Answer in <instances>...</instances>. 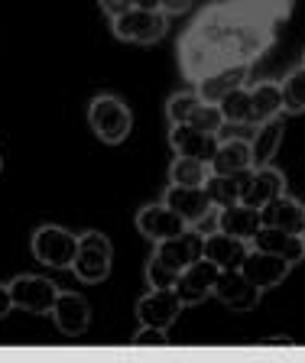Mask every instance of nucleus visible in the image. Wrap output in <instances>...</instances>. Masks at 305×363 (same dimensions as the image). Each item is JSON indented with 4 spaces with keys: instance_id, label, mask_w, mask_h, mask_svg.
I'll return each instance as SVG.
<instances>
[{
    "instance_id": "a878e982",
    "label": "nucleus",
    "mask_w": 305,
    "mask_h": 363,
    "mask_svg": "<svg viewBox=\"0 0 305 363\" xmlns=\"http://www.w3.org/2000/svg\"><path fill=\"white\" fill-rule=\"evenodd\" d=\"M218 111H221L224 127H253V107H250V91L234 88L231 94H224L218 101Z\"/></svg>"
},
{
    "instance_id": "5701e85b",
    "label": "nucleus",
    "mask_w": 305,
    "mask_h": 363,
    "mask_svg": "<svg viewBox=\"0 0 305 363\" xmlns=\"http://www.w3.org/2000/svg\"><path fill=\"white\" fill-rule=\"evenodd\" d=\"M250 247H253V250H263V253H273V257L289 259L292 266L305 259L302 237H299V234H289V230H279V227H267V224H263L257 234H253Z\"/></svg>"
},
{
    "instance_id": "aec40b11",
    "label": "nucleus",
    "mask_w": 305,
    "mask_h": 363,
    "mask_svg": "<svg viewBox=\"0 0 305 363\" xmlns=\"http://www.w3.org/2000/svg\"><path fill=\"white\" fill-rule=\"evenodd\" d=\"M282 136H286V113L270 117V121H263V123L253 127V136H250V162H253V169L270 166V162H273L276 152H279V146H282Z\"/></svg>"
},
{
    "instance_id": "9d476101",
    "label": "nucleus",
    "mask_w": 305,
    "mask_h": 363,
    "mask_svg": "<svg viewBox=\"0 0 305 363\" xmlns=\"http://www.w3.org/2000/svg\"><path fill=\"white\" fill-rule=\"evenodd\" d=\"M182 298L176 295V289H150L146 295H140L137 298V321L140 325H152V328H162V331H169V328L179 321V315H182Z\"/></svg>"
},
{
    "instance_id": "ddd939ff",
    "label": "nucleus",
    "mask_w": 305,
    "mask_h": 363,
    "mask_svg": "<svg viewBox=\"0 0 305 363\" xmlns=\"http://www.w3.org/2000/svg\"><path fill=\"white\" fill-rule=\"evenodd\" d=\"M218 266L211 263V259H195L192 266H185L182 272H179L176 279V295L182 298V305H201L205 298H211L214 292V279H218Z\"/></svg>"
},
{
    "instance_id": "4c0bfd02",
    "label": "nucleus",
    "mask_w": 305,
    "mask_h": 363,
    "mask_svg": "<svg viewBox=\"0 0 305 363\" xmlns=\"http://www.w3.org/2000/svg\"><path fill=\"white\" fill-rule=\"evenodd\" d=\"M299 65H305V49H302V62H299Z\"/></svg>"
},
{
    "instance_id": "cd10ccee",
    "label": "nucleus",
    "mask_w": 305,
    "mask_h": 363,
    "mask_svg": "<svg viewBox=\"0 0 305 363\" xmlns=\"http://www.w3.org/2000/svg\"><path fill=\"white\" fill-rule=\"evenodd\" d=\"M208 175H211V169H208V162H201V159H192V156H176L172 162H169V185H205Z\"/></svg>"
},
{
    "instance_id": "b1692460",
    "label": "nucleus",
    "mask_w": 305,
    "mask_h": 363,
    "mask_svg": "<svg viewBox=\"0 0 305 363\" xmlns=\"http://www.w3.org/2000/svg\"><path fill=\"white\" fill-rule=\"evenodd\" d=\"M214 220H218V230H224V234H231V237H240V240H247V243H250L253 234L263 227V220H260V208H247V204L218 208Z\"/></svg>"
},
{
    "instance_id": "412c9836",
    "label": "nucleus",
    "mask_w": 305,
    "mask_h": 363,
    "mask_svg": "<svg viewBox=\"0 0 305 363\" xmlns=\"http://www.w3.org/2000/svg\"><path fill=\"white\" fill-rule=\"evenodd\" d=\"M250 72L253 65H231V68H221V72H211L205 75L201 82H195L192 88L199 91V98L208 101V104H218L224 94H231L234 88H244L250 84Z\"/></svg>"
},
{
    "instance_id": "f257e3e1",
    "label": "nucleus",
    "mask_w": 305,
    "mask_h": 363,
    "mask_svg": "<svg viewBox=\"0 0 305 363\" xmlns=\"http://www.w3.org/2000/svg\"><path fill=\"white\" fill-rule=\"evenodd\" d=\"M292 7L273 0H214L179 36L176 55L185 82H201L231 65H257L276 45Z\"/></svg>"
},
{
    "instance_id": "f3484780",
    "label": "nucleus",
    "mask_w": 305,
    "mask_h": 363,
    "mask_svg": "<svg viewBox=\"0 0 305 363\" xmlns=\"http://www.w3.org/2000/svg\"><path fill=\"white\" fill-rule=\"evenodd\" d=\"M282 191H286V175H282V169H276L273 162H270V166H260V169L247 172L240 204H247V208H263L267 201L279 198Z\"/></svg>"
},
{
    "instance_id": "f03ea898",
    "label": "nucleus",
    "mask_w": 305,
    "mask_h": 363,
    "mask_svg": "<svg viewBox=\"0 0 305 363\" xmlns=\"http://www.w3.org/2000/svg\"><path fill=\"white\" fill-rule=\"evenodd\" d=\"M114 269V243L101 230H82L78 234V253L72 259V272L84 286H98Z\"/></svg>"
},
{
    "instance_id": "c756f323",
    "label": "nucleus",
    "mask_w": 305,
    "mask_h": 363,
    "mask_svg": "<svg viewBox=\"0 0 305 363\" xmlns=\"http://www.w3.org/2000/svg\"><path fill=\"white\" fill-rule=\"evenodd\" d=\"M130 344H133V347H166V344H169V331L152 328V325H140L137 334L130 337Z\"/></svg>"
},
{
    "instance_id": "6e6552de",
    "label": "nucleus",
    "mask_w": 305,
    "mask_h": 363,
    "mask_svg": "<svg viewBox=\"0 0 305 363\" xmlns=\"http://www.w3.org/2000/svg\"><path fill=\"white\" fill-rule=\"evenodd\" d=\"M201 240H205V234H201L199 227H189L185 234L152 243L150 259H156L160 266H166L169 272H176L179 276L185 266H192L195 259H201Z\"/></svg>"
},
{
    "instance_id": "393cba45",
    "label": "nucleus",
    "mask_w": 305,
    "mask_h": 363,
    "mask_svg": "<svg viewBox=\"0 0 305 363\" xmlns=\"http://www.w3.org/2000/svg\"><path fill=\"white\" fill-rule=\"evenodd\" d=\"M250 91V107H253V127L270 117H279L282 111V84L273 82V78H263V82H250L247 84Z\"/></svg>"
},
{
    "instance_id": "4be33fe9",
    "label": "nucleus",
    "mask_w": 305,
    "mask_h": 363,
    "mask_svg": "<svg viewBox=\"0 0 305 363\" xmlns=\"http://www.w3.org/2000/svg\"><path fill=\"white\" fill-rule=\"evenodd\" d=\"M260 220L267 227H279V230H289V234H302L305 230V204L282 191L279 198H273V201H267L260 208Z\"/></svg>"
},
{
    "instance_id": "7ed1b4c3",
    "label": "nucleus",
    "mask_w": 305,
    "mask_h": 363,
    "mask_svg": "<svg viewBox=\"0 0 305 363\" xmlns=\"http://www.w3.org/2000/svg\"><path fill=\"white\" fill-rule=\"evenodd\" d=\"M88 127L107 146H121L133 130V111L117 94H98L88 104Z\"/></svg>"
},
{
    "instance_id": "a211bd4d",
    "label": "nucleus",
    "mask_w": 305,
    "mask_h": 363,
    "mask_svg": "<svg viewBox=\"0 0 305 363\" xmlns=\"http://www.w3.org/2000/svg\"><path fill=\"white\" fill-rule=\"evenodd\" d=\"M247 253H250V243L240 240V237L224 234V230L205 234V240H201V257L211 259L218 269H240Z\"/></svg>"
},
{
    "instance_id": "e433bc0d",
    "label": "nucleus",
    "mask_w": 305,
    "mask_h": 363,
    "mask_svg": "<svg viewBox=\"0 0 305 363\" xmlns=\"http://www.w3.org/2000/svg\"><path fill=\"white\" fill-rule=\"evenodd\" d=\"M273 4H286V7H292V4H296V0H273Z\"/></svg>"
},
{
    "instance_id": "4468645a",
    "label": "nucleus",
    "mask_w": 305,
    "mask_h": 363,
    "mask_svg": "<svg viewBox=\"0 0 305 363\" xmlns=\"http://www.w3.org/2000/svg\"><path fill=\"white\" fill-rule=\"evenodd\" d=\"M137 230L146 237L150 243H160V240H169V237H179L189 230L182 218H179L169 204L156 201V204H146L137 211Z\"/></svg>"
},
{
    "instance_id": "72a5a7b5",
    "label": "nucleus",
    "mask_w": 305,
    "mask_h": 363,
    "mask_svg": "<svg viewBox=\"0 0 305 363\" xmlns=\"http://www.w3.org/2000/svg\"><path fill=\"white\" fill-rule=\"evenodd\" d=\"M13 311V298H10V282H0V321Z\"/></svg>"
},
{
    "instance_id": "2eb2a0df",
    "label": "nucleus",
    "mask_w": 305,
    "mask_h": 363,
    "mask_svg": "<svg viewBox=\"0 0 305 363\" xmlns=\"http://www.w3.org/2000/svg\"><path fill=\"white\" fill-rule=\"evenodd\" d=\"M240 269H244V276L260 289V292H270V289H276V286L286 282V276L292 272V263L289 259H282V257H273V253H263V250L250 247V253H247V259H244Z\"/></svg>"
},
{
    "instance_id": "dca6fc26",
    "label": "nucleus",
    "mask_w": 305,
    "mask_h": 363,
    "mask_svg": "<svg viewBox=\"0 0 305 363\" xmlns=\"http://www.w3.org/2000/svg\"><path fill=\"white\" fill-rule=\"evenodd\" d=\"M221 143V133H205L189 123H169V150L176 156H192L201 162H211L214 150Z\"/></svg>"
},
{
    "instance_id": "39448f33",
    "label": "nucleus",
    "mask_w": 305,
    "mask_h": 363,
    "mask_svg": "<svg viewBox=\"0 0 305 363\" xmlns=\"http://www.w3.org/2000/svg\"><path fill=\"white\" fill-rule=\"evenodd\" d=\"M111 30L121 43H133V45H152L166 39L169 33V16L162 10H143V7H130L127 13L111 20Z\"/></svg>"
},
{
    "instance_id": "7c9ffc66",
    "label": "nucleus",
    "mask_w": 305,
    "mask_h": 363,
    "mask_svg": "<svg viewBox=\"0 0 305 363\" xmlns=\"http://www.w3.org/2000/svg\"><path fill=\"white\" fill-rule=\"evenodd\" d=\"M143 272H146V286H150V289H172V286H176V279H179L176 272H169L166 266H160L156 259H146V269Z\"/></svg>"
},
{
    "instance_id": "58836bf2",
    "label": "nucleus",
    "mask_w": 305,
    "mask_h": 363,
    "mask_svg": "<svg viewBox=\"0 0 305 363\" xmlns=\"http://www.w3.org/2000/svg\"><path fill=\"white\" fill-rule=\"evenodd\" d=\"M0 172H4V156H0Z\"/></svg>"
},
{
    "instance_id": "473e14b6",
    "label": "nucleus",
    "mask_w": 305,
    "mask_h": 363,
    "mask_svg": "<svg viewBox=\"0 0 305 363\" xmlns=\"http://www.w3.org/2000/svg\"><path fill=\"white\" fill-rule=\"evenodd\" d=\"M98 7L104 10L107 16H111V20H114V16H121V13H127L130 7H133V0H98Z\"/></svg>"
},
{
    "instance_id": "9b49d317",
    "label": "nucleus",
    "mask_w": 305,
    "mask_h": 363,
    "mask_svg": "<svg viewBox=\"0 0 305 363\" xmlns=\"http://www.w3.org/2000/svg\"><path fill=\"white\" fill-rule=\"evenodd\" d=\"M211 298H218L231 311H253L260 305V298H263V292L247 279L244 269H221L218 279H214Z\"/></svg>"
},
{
    "instance_id": "2f4dec72",
    "label": "nucleus",
    "mask_w": 305,
    "mask_h": 363,
    "mask_svg": "<svg viewBox=\"0 0 305 363\" xmlns=\"http://www.w3.org/2000/svg\"><path fill=\"white\" fill-rule=\"evenodd\" d=\"M195 7V0H160V10L166 16H182Z\"/></svg>"
},
{
    "instance_id": "bb28decb",
    "label": "nucleus",
    "mask_w": 305,
    "mask_h": 363,
    "mask_svg": "<svg viewBox=\"0 0 305 363\" xmlns=\"http://www.w3.org/2000/svg\"><path fill=\"white\" fill-rule=\"evenodd\" d=\"M244 182H247V172L244 175H214L211 172L205 182V191L214 208H231V204H240Z\"/></svg>"
},
{
    "instance_id": "c9c22d12",
    "label": "nucleus",
    "mask_w": 305,
    "mask_h": 363,
    "mask_svg": "<svg viewBox=\"0 0 305 363\" xmlns=\"http://www.w3.org/2000/svg\"><path fill=\"white\" fill-rule=\"evenodd\" d=\"M133 7H143V10H160V0H133Z\"/></svg>"
},
{
    "instance_id": "f704fd0d",
    "label": "nucleus",
    "mask_w": 305,
    "mask_h": 363,
    "mask_svg": "<svg viewBox=\"0 0 305 363\" xmlns=\"http://www.w3.org/2000/svg\"><path fill=\"white\" fill-rule=\"evenodd\" d=\"M260 344H267V347H276V344H282V347H292V344H296V337H286V334H273V337H263Z\"/></svg>"
},
{
    "instance_id": "20e7f679",
    "label": "nucleus",
    "mask_w": 305,
    "mask_h": 363,
    "mask_svg": "<svg viewBox=\"0 0 305 363\" xmlns=\"http://www.w3.org/2000/svg\"><path fill=\"white\" fill-rule=\"evenodd\" d=\"M30 250L36 263L49 266V269H72V259L78 253V234L59 224H43L33 230Z\"/></svg>"
},
{
    "instance_id": "ea45409f",
    "label": "nucleus",
    "mask_w": 305,
    "mask_h": 363,
    "mask_svg": "<svg viewBox=\"0 0 305 363\" xmlns=\"http://www.w3.org/2000/svg\"><path fill=\"white\" fill-rule=\"evenodd\" d=\"M299 237H302V247H305V230H302V234H299Z\"/></svg>"
},
{
    "instance_id": "f8f14e48",
    "label": "nucleus",
    "mask_w": 305,
    "mask_h": 363,
    "mask_svg": "<svg viewBox=\"0 0 305 363\" xmlns=\"http://www.w3.org/2000/svg\"><path fill=\"white\" fill-rule=\"evenodd\" d=\"M52 321L65 337H82L92 328V305H88V298L82 292L62 289L52 305Z\"/></svg>"
},
{
    "instance_id": "1a4fd4ad",
    "label": "nucleus",
    "mask_w": 305,
    "mask_h": 363,
    "mask_svg": "<svg viewBox=\"0 0 305 363\" xmlns=\"http://www.w3.org/2000/svg\"><path fill=\"white\" fill-rule=\"evenodd\" d=\"M162 204H169L189 227H201L214 214V204L208 198L205 185H166Z\"/></svg>"
},
{
    "instance_id": "c85d7f7f",
    "label": "nucleus",
    "mask_w": 305,
    "mask_h": 363,
    "mask_svg": "<svg viewBox=\"0 0 305 363\" xmlns=\"http://www.w3.org/2000/svg\"><path fill=\"white\" fill-rule=\"evenodd\" d=\"M279 84H282V111L305 113V65L289 68Z\"/></svg>"
},
{
    "instance_id": "0eeeda50",
    "label": "nucleus",
    "mask_w": 305,
    "mask_h": 363,
    "mask_svg": "<svg viewBox=\"0 0 305 363\" xmlns=\"http://www.w3.org/2000/svg\"><path fill=\"white\" fill-rule=\"evenodd\" d=\"M59 282L49 276H36V272H20L10 279V298L13 308L30 311V315H52V305L59 298Z\"/></svg>"
},
{
    "instance_id": "423d86ee",
    "label": "nucleus",
    "mask_w": 305,
    "mask_h": 363,
    "mask_svg": "<svg viewBox=\"0 0 305 363\" xmlns=\"http://www.w3.org/2000/svg\"><path fill=\"white\" fill-rule=\"evenodd\" d=\"M166 121L169 123H189L195 130H205V133H221L224 121L218 104H208L199 98V91H176L172 98L166 101Z\"/></svg>"
},
{
    "instance_id": "6ab92c4d",
    "label": "nucleus",
    "mask_w": 305,
    "mask_h": 363,
    "mask_svg": "<svg viewBox=\"0 0 305 363\" xmlns=\"http://www.w3.org/2000/svg\"><path fill=\"white\" fill-rule=\"evenodd\" d=\"M208 169H211L214 175H244L253 169L250 162V140H244V136H228L221 143H218V150H214L211 162H208Z\"/></svg>"
}]
</instances>
